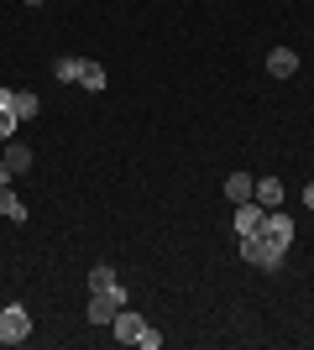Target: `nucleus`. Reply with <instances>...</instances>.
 <instances>
[{
    "label": "nucleus",
    "instance_id": "1",
    "mask_svg": "<svg viewBox=\"0 0 314 350\" xmlns=\"http://www.w3.org/2000/svg\"><path fill=\"white\" fill-rule=\"evenodd\" d=\"M283 241H272V235H241V256H246V262L252 267H262V272H278V267H283Z\"/></svg>",
    "mask_w": 314,
    "mask_h": 350
},
{
    "label": "nucleus",
    "instance_id": "2",
    "mask_svg": "<svg viewBox=\"0 0 314 350\" xmlns=\"http://www.w3.org/2000/svg\"><path fill=\"white\" fill-rule=\"evenodd\" d=\"M31 335V314L21 304H5L0 308V345H21Z\"/></svg>",
    "mask_w": 314,
    "mask_h": 350
},
{
    "label": "nucleus",
    "instance_id": "3",
    "mask_svg": "<svg viewBox=\"0 0 314 350\" xmlns=\"http://www.w3.org/2000/svg\"><path fill=\"white\" fill-rule=\"evenodd\" d=\"M120 308H126V293H120V282H116V288H100V293H94L84 314H90V324H110Z\"/></svg>",
    "mask_w": 314,
    "mask_h": 350
},
{
    "label": "nucleus",
    "instance_id": "4",
    "mask_svg": "<svg viewBox=\"0 0 314 350\" xmlns=\"http://www.w3.org/2000/svg\"><path fill=\"white\" fill-rule=\"evenodd\" d=\"M0 105H11V116L27 126V120H37V110H42V100L31 94V89H0Z\"/></svg>",
    "mask_w": 314,
    "mask_h": 350
},
{
    "label": "nucleus",
    "instance_id": "5",
    "mask_svg": "<svg viewBox=\"0 0 314 350\" xmlns=\"http://www.w3.org/2000/svg\"><path fill=\"white\" fill-rule=\"evenodd\" d=\"M110 329H116L120 345H136V340H142V329H147V319H142L136 308H120L116 319H110Z\"/></svg>",
    "mask_w": 314,
    "mask_h": 350
},
{
    "label": "nucleus",
    "instance_id": "6",
    "mask_svg": "<svg viewBox=\"0 0 314 350\" xmlns=\"http://www.w3.org/2000/svg\"><path fill=\"white\" fill-rule=\"evenodd\" d=\"M267 73L272 79H293V73H299V53H293V47H272L267 53Z\"/></svg>",
    "mask_w": 314,
    "mask_h": 350
},
{
    "label": "nucleus",
    "instance_id": "7",
    "mask_svg": "<svg viewBox=\"0 0 314 350\" xmlns=\"http://www.w3.org/2000/svg\"><path fill=\"white\" fill-rule=\"evenodd\" d=\"M262 235H272V241L293 246V219H288L283 209H267V215H262Z\"/></svg>",
    "mask_w": 314,
    "mask_h": 350
},
{
    "label": "nucleus",
    "instance_id": "8",
    "mask_svg": "<svg viewBox=\"0 0 314 350\" xmlns=\"http://www.w3.org/2000/svg\"><path fill=\"white\" fill-rule=\"evenodd\" d=\"M262 215H267V209L257 204V199L236 204V235H257V230H262Z\"/></svg>",
    "mask_w": 314,
    "mask_h": 350
},
{
    "label": "nucleus",
    "instance_id": "9",
    "mask_svg": "<svg viewBox=\"0 0 314 350\" xmlns=\"http://www.w3.org/2000/svg\"><path fill=\"white\" fill-rule=\"evenodd\" d=\"M0 162H5V167H11L16 178H21V173H31V146L11 136V142H5V157H0Z\"/></svg>",
    "mask_w": 314,
    "mask_h": 350
},
{
    "label": "nucleus",
    "instance_id": "10",
    "mask_svg": "<svg viewBox=\"0 0 314 350\" xmlns=\"http://www.w3.org/2000/svg\"><path fill=\"white\" fill-rule=\"evenodd\" d=\"M252 193H257V178L252 173H231V178H225V199H231V204H246Z\"/></svg>",
    "mask_w": 314,
    "mask_h": 350
},
{
    "label": "nucleus",
    "instance_id": "11",
    "mask_svg": "<svg viewBox=\"0 0 314 350\" xmlns=\"http://www.w3.org/2000/svg\"><path fill=\"white\" fill-rule=\"evenodd\" d=\"M262 209H278L283 204V178H257V193H252Z\"/></svg>",
    "mask_w": 314,
    "mask_h": 350
},
{
    "label": "nucleus",
    "instance_id": "12",
    "mask_svg": "<svg viewBox=\"0 0 314 350\" xmlns=\"http://www.w3.org/2000/svg\"><path fill=\"white\" fill-rule=\"evenodd\" d=\"M79 89H105V68H100L94 58L79 63Z\"/></svg>",
    "mask_w": 314,
    "mask_h": 350
},
{
    "label": "nucleus",
    "instance_id": "13",
    "mask_svg": "<svg viewBox=\"0 0 314 350\" xmlns=\"http://www.w3.org/2000/svg\"><path fill=\"white\" fill-rule=\"evenodd\" d=\"M0 215H5V219H27V215H31V209H27V204H21V199H16V193H11V189H0Z\"/></svg>",
    "mask_w": 314,
    "mask_h": 350
},
{
    "label": "nucleus",
    "instance_id": "14",
    "mask_svg": "<svg viewBox=\"0 0 314 350\" xmlns=\"http://www.w3.org/2000/svg\"><path fill=\"white\" fill-rule=\"evenodd\" d=\"M100 288H116V267H90V293H100Z\"/></svg>",
    "mask_w": 314,
    "mask_h": 350
},
{
    "label": "nucleus",
    "instance_id": "15",
    "mask_svg": "<svg viewBox=\"0 0 314 350\" xmlns=\"http://www.w3.org/2000/svg\"><path fill=\"white\" fill-rule=\"evenodd\" d=\"M79 63H84V58H58V63H53V73H58L63 84H79Z\"/></svg>",
    "mask_w": 314,
    "mask_h": 350
},
{
    "label": "nucleus",
    "instance_id": "16",
    "mask_svg": "<svg viewBox=\"0 0 314 350\" xmlns=\"http://www.w3.org/2000/svg\"><path fill=\"white\" fill-rule=\"evenodd\" d=\"M16 126H21V120L11 116V105H0V142H11V136H16Z\"/></svg>",
    "mask_w": 314,
    "mask_h": 350
},
{
    "label": "nucleus",
    "instance_id": "17",
    "mask_svg": "<svg viewBox=\"0 0 314 350\" xmlns=\"http://www.w3.org/2000/svg\"><path fill=\"white\" fill-rule=\"evenodd\" d=\"M136 345H142V350H157V345H163V335H157V329H142V340H136Z\"/></svg>",
    "mask_w": 314,
    "mask_h": 350
},
{
    "label": "nucleus",
    "instance_id": "18",
    "mask_svg": "<svg viewBox=\"0 0 314 350\" xmlns=\"http://www.w3.org/2000/svg\"><path fill=\"white\" fill-rule=\"evenodd\" d=\"M11 178H16V173L5 167V162H0V189H11Z\"/></svg>",
    "mask_w": 314,
    "mask_h": 350
},
{
    "label": "nucleus",
    "instance_id": "19",
    "mask_svg": "<svg viewBox=\"0 0 314 350\" xmlns=\"http://www.w3.org/2000/svg\"><path fill=\"white\" fill-rule=\"evenodd\" d=\"M304 204H309V209H314V183H309V189H304Z\"/></svg>",
    "mask_w": 314,
    "mask_h": 350
},
{
    "label": "nucleus",
    "instance_id": "20",
    "mask_svg": "<svg viewBox=\"0 0 314 350\" xmlns=\"http://www.w3.org/2000/svg\"><path fill=\"white\" fill-rule=\"evenodd\" d=\"M27 5H42V0H27Z\"/></svg>",
    "mask_w": 314,
    "mask_h": 350
}]
</instances>
